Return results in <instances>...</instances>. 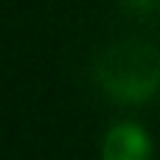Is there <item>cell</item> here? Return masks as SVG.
I'll use <instances>...</instances> for the list:
<instances>
[{
  "label": "cell",
  "mask_w": 160,
  "mask_h": 160,
  "mask_svg": "<svg viewBox=\"0 0 160 160\" xmlns=\"http://www.w3.org/2000/svg\"><path fill=\"white\" fill-rule=\"evenodd\" d=\"M135 3H138V8H149L152 0H132V8H135Z\"/></svg>",
  "instance_id": "cell-3"
},
{
  "label": "cell",
  "mask_w": 160,
  "mask_h": 160,
  "mask_svg": "<svg viewBox=\"0 0 160 160\" xmlns=\"http://www.w3.org/2000/svg\"><path fill=\"white\" fill-rule=\"evenodd\" d=\"M107 59L110 62L98 76L107 93H112V98L118 101H143L160 84V62H155L149 48H141L135 42L118 45Z\"/></svg>",
  "instance_id": "cell-1"
},
{
  "label": "cell",
  "mask_w": 160,
  "mask_h": 160,
  "mask_svg": "<svg viewBox=\"0 0 160 160\" xmlns=\"http://www.w3.org/2000/svg\"><path fill=\"white\" fill-rule=\"evenodd\" d=\"M101 160H152V141L138 124H115L104 135Z\"/></svg>",
  "instance_id": "cell-2"
}]
</instances>
